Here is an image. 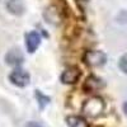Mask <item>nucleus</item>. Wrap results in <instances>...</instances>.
<instances>
[{
  "instance_id": "obj_1",
  "label": "nucleus",
  "mask_w": 127,
  "mask_h": 127,
  "mask_svg": "<svg viewBox=\"0 0 127 127\" xmlns=\"http://www.w3.org/2000/svg\"><path fill=\"white\" fill-rule=\"evenodd\" d=\"M105 108L104 100L100 97H92L83 104V113L89 118H97L103 114Z\"/></svg>"
},
{
  "instance_id": "obj_2",
  "label": "nucleus",
  "mask_w": 127,
  "mask_h": 127,
  "mask_svg": "<svg viewBox=\"0 0 127 127\" xmlns=\"http://www.w3.org/2000/svg\"><path fill=\"white\" fill-rule=\"evenodd\" d=\"M83 61L90 67H99L107 62V55L99 50H88L83 56Z\"/></svg>"
},
{
  "instance_id": "obj_3",
  "label": "nucleus",
  "mask_w": 127,
  "mask_h": 127,
  "mask_svg": "<svg viewBox=\"0 0 127 127\" xmlns=\"http://www.w3.org/2000/svg\"><path fill=\"white\" fill-rule=\"evenodd\" d=\"M43 19L46 20V23H48L51 26H60L64 19L62 10L57 5L51 4V5L46 6V9L43 10Z\"/></svg>"
},
{
  "instance_id": "obj_4",
  "label": "nucleus",
  "mask_w": 127,
  "mask_h": 127,
  "mask_svg": "<svg viewBox=\"0 0 127 127\" xmlns=\"http://www.w3.org/2000/svg\"><path fill=\"white\" fill-rule=\"evenodd\" d=\"M9 80L13 85H15L18 88H26L31 83V76L26 70L15 69L9 74Z\"/></svg>"
},
{
  "instance_id": "obj_5",
  "label": "nucleus",
  "mask_w": 127,
  "mask_h": 127,
  "mask_svg": "<svg viewBox=\"0 0 127 127\" xmlns=\"http://www.w3.org/2000/svg\"><path fill=\"white\" fill-rule=\"evenodd\" d=\"M81 72L78 67H67L66 70H64L60 80L62 84H66V85H72V84H76L80 79Z\"/></svg>"
},
{
  "instance_id": "obj_6",
  "label": "nucleus",
  "mask_w": 127,
  "mask_h": 127,
  "mask_svg": "<svg viewBox=\"0 0 127 127\" xmlns=\"http://www.w3.org/2000/svg\"><path fill=\"white\" fill-rule=\"evenodd\" d=\"M23 61H24V55L17 47L9 50L5 55V62L10 66H19L23 64Z\"/></svg>"
},
{
  "instance_id": "obj_7",
  "label": "nucleus",
  "mask_w": 127,
  "mask_h": 127,
  "mask_svg": "<svg viewBox=\"0 0 127 127\" xmlns=\"http://www.w3.org/2000/svg\"><path fill=\"white\" fill-rule=\"evenodd\" d=\"M39 45H41V36L38 32L32 31L26 34V47L29 54L36 52V50L39 47Z\"/></svg>"
},
{
  "instance_id": "obj_8",
  "label": "nucleus",
  "mask_w": 127,
  "mask_h": 127,
  "mask_svg": "<svg viewBox=\"0 0 127 127\" xmlns=\"http://www.w3.org/2000/svg\"><path fill=\"white\" fill-rule=\"evenodd\" d=\"M103 81L97 78V76H94V75H90L87 78V80L84 81V85H83V89L85 93H93V92H97L99 89L103 88Z\"/></svg>"
},
{
  "instance_id": "obj_9",
  "label": "nucleus",
  "mask_w": 127,
  "mask_h": 127,
  "mask_svg": "<svg viewBox=\"0 0 127 127\" xmlns=\"http://www.w3.org/2000/svg\"><path fill=\"white\" fill-rule=\"evenodd\" d=\"M6 9L9 10V13L14 15H22L26 10V6L22 0H8Z\"/></svg>"
},
{
  "instance_id": "obj_10",
  "label": "nucleus",
  "mask_w": 127,
  "mask_h": 127,
  "mask_svg": "<svg viewBox=\"0 0 127 127\" xmlns=\"http://www.w3.org/2000/svg\"><path fill=\"white\" fill-rule=\"evenodd\" d=\"M66 125L67 127H89L85 118L80 116H69L66 117Z\"/></svg>"
},
{
  "instance_id": "obj_11",
  "label": "nucleus",
  "mask_w": 127,
  "mask_h": 127,
  "mask_svg": "<svg viewBox=\"0 0 127 127\" xmlns=\"http://www.w3.org/2000/svg\"><path fill=\"white\" fill-rule=\"evenodd\" d=\"M36 100H37V103H38V108H39V109H45L46 105L50 104L51 98L48 97V95L43 94L42 92L36 90Z\"/></svg>"
},
{
  "instance_id": "obj_12",
  "label": "nucleus",
  "mask_w": 127,
  "mask_h": 127,
  "mask_svg": "<svg viewBox=\"0 0 127 127\" xmlns=\"http://www.w3.org/2000/svg\"><path fill=\"white\" fill-rule=\"evenodd\" d=\"M118 66H120V70L127 75V54L121 56V59L118 61Z\"/></svg>"
},
{
  "instance_id": "obj_13",
  "label": "nucleus",
  "mask_w": 127,
  "mask_h": 127,
  "mask_svg": "<svg viewBox=\"0 0 127 127\" xmlns=\"http://www.w3.org/2000/svg\"><path fill=\"white\" fill-rule=\"evenodd\" d=\"M26 127H42V125L39 122H37V121H31V122L27 123Z\"/></svg>"
},
{
  "instance_id": "obj_14",
  "label": "nucleus",
  "mask_w": 127,
  "mask_h": 127,
  "mask_svg": "<svg viewBox=\"0 0 127 127\" xmlns=\"http://www.w3.org/2000/svg\"><path fill=\"white\" fill-rule=\"evenodd\" d=\"M123 112H125V114H127V102L123 103Z\"/></svg>"
},
{
  "instance_id": "obj_15",
  "label": "nucleus",
  "mask_w": 127,
  "mask_h": 127,
  "mask_svg": "<svg viewBox=\"0 0 127 127\" xmlns=\"http://www.w3.org/2000/svg\"><path fill=\"white\" fill-rule=\"evenodd\" d=\"M80 1H89V0H80Z\"/></svg>"
}]
</instances>
